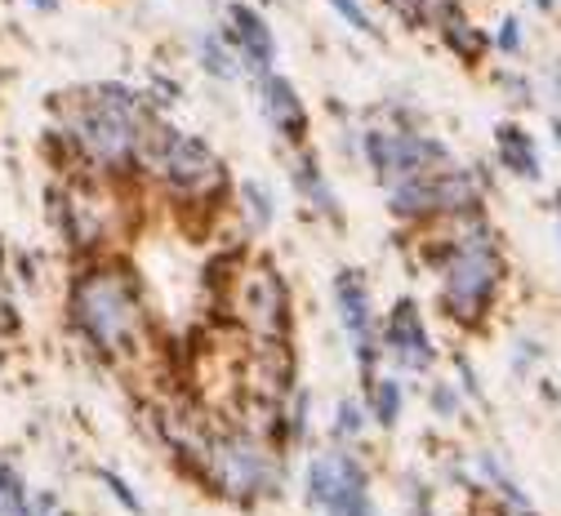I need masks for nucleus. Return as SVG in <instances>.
Wrapping results in <instances>:
<instances>
[{
	"label": "nucleus",
	"mask_w": 561,
	"mask_h": 516,
	"mask_svg": "<svg viewBox=\"0 0 561 516\" xmlns=\"http://www.w3.org/2000/svg\"><path fill=\"white\" fill-rule=\"evenodd\" d=\"M272 214H276V205H272V192L263 187V183H241V218H245V228L250 232H263L267 223H272Z\"/></svg>",
	"instance_id": "23"
},
{
	"label": "nucleus",
	"mask_w": 561,
	"mask_h": 516,
	"mask_svg": "<svg viewBox=\"0 0 561 516\" xmlns=\"http://www.w3.org/2000/svg\"><path fill=\"white\" fill-rule=\"evenodd\" d=\"M472 472H477V490H481L485 498H495V503H504V507H513V512L535 507L530 494H526V485H522V481L513 477V468L504 463V455L477 450V455H472Z\"/></svg>",
	"instance_id": "15"
},
{
	"label": "nucleus",
	"mask_w": 561,
	"mask_h": 516,
	"mask_svg": "<svg viewBox=\"0 0 561 516\" xmlns=\"http://www.w3.org/2000/svg\"><path fill=\"white\" fill-rule=\"evenodd\" d=\"M539 397H543L548 405H561V383H552V379H539Z\"/></svg>",
	"instance_id": "31"
},
{
	"label": "nucleus",
	"mask_w": 561,
	"mask_h": 516,
	"mask_svg": "<svg viewBox=\"0 0 561 516\" xmlns=\"http://www.w3.org/2000/svg\"><path fill=\"white\" fill-rule=\"evenodd\" d=\"M428 410H433L437 418H446V423H450V418H459V414H463V392H459L450 379H437V383L428 388Z\"/></svg>",
	"instance_id": "26"
},
{
	"label": "nucleus",
	"mask_w": 561,
	"mask_h": 516,
	"mask_svg": "<svg viewBox=\"0 0 561 516\" xmlns=\"http://www.w3.org/2000/svg\"><path fill=\"white\" fill-rule=\"evenodd\" d=\"M366 423H370V410L357 397H343L334 410V440H362Z\"/></svg>",
	"instance_id": "25"
},
{
	"label": "nucleus",
	"mask_w": 561,
	"mask_h": 516,
	"mask_svg": "<svg viewBox=\"0 0 561 516\" xmlns=\"http://www.w3.org/2000/svg\"><path fill=\"white\" fill-rule=\"evenodd\" d=\"M295 187L304 192V200H308L321 218H330V223H343V205H339V196H334V187H330V179L321 174V161H317L312 152L299 157V165H295Z\"/></svg>",
	"instance_id": "17"
},
{
	"label": "nucleus",
	"mask_w": 561,
	"mask_h": 516,
	"mask_svg": "<svg viewBox=\"0 0 561 516\" xmlns=\"http://www.w3.org/2000/svg\"><path fill=\"white\" fill-rule=\"evenodd\" d=\"M552 232H557V245H561V192H552Z\"/></svg>",
	"instance_id": "33"
},
{
	"label": "nucleus",
	"mask_w": 561,
	"mask_h": 516,
	"mask_svg": "<svg viewBox=\"0 0 561 516\" xmlns=\"http://www.w3.org/2000/svg\"><path fill=\"white\" fill-rule=\"evenodd\" d=\"M201 62L209 77H219V81H237V71H241V54L228 36H205L201 41Z\"/></svg>",
	"instance_id": "19"
},
{
	"label": "nucleus",
	"mask_w": 561,
	"mask_h": 516,
	"mask_svg": "<svg viewBox=\"0 0 561 516\" xmlns=\"http://www.w3.org/2000/svg\"><path fill=\"white\" fill-rule=\"evenodd\" d=\"M209 490H219L237 503H250V498H263V494H276L280 490V463L272 455V446L263 436L237 427V432H219L209 436V446L201 455V472H196Z\"/></svg>",
	"instance_id": "6"
},
{
	"label": "nucleus",
	"mask_w": 561,
	"mask_h": 516,
	"mask_svg": "<svg viewBox=\"0 0 561 516\" xmlns=\"http://www.w3.org/2000/svg\"><path fill=\"white\" fill-rule=\"evenodd\" d=\"M0 512L5 516H32V494H27V481L14 463H0Z\"/></svg>",
	"instance_id": "22"
},
{
	"label": "nucleus",
	"mask_w": 561,
	"mask_h": 516,
	"mask_svg": "<svg viewBox=\"0 0 561 516\" xmlns=\"http://www.w3.org/2000/svg\"><path fill=\"white\" fill-rule=\"evenodd\" d=\"M362 157L370 165V174L388 187L405 174H424V170H442L455 161V152L428 129H392V125H366L362 129Z\"/></svg>",
	"instance_id": "8"
},
{
	"label": "nucleus",
	"mask_w": 561,
	"mask_h": 516,
	"mask_svg": "<svg viewBox=\"0 0 561 516\" xmlns=\"http://www.w3.org/2000/svg\"><path fill=\"white\" fill-rule=\"evenodd\" d=\"M543 360H548V343H543L539 334H517L513 356H508V370H513V379L530 383V379L543 370Z\"/></svg>",
	"instance_id": "20"
},
{
	"label": "nucleus",
	"mask_w": 561,
	"mask_h": 516,
	"mask_svg": "<svg viewBox=\"0 0 561 516\" xmlns=\"http://www.w3.org/2000/svg\"><path fill=\"white\" fill-rule=\"evenodd\" d=\"M138 174H152L170 196L201 205L224 187V161L196 134H179L161 121H148L138 142Z\"/></svg>",
	"instance_id": "5"
},
{
	"label": "nucleus",
	"mask_w": 561,
	"mask_h": 516,
	"mask_svg": "<svg viewBox=\"0 0 561 516\" xmlns=\"http://www.w3.org/2000/svg\"><path fill=\"white\" fill-rule=\"evenodd\" d=\"M437 36H442V45H446L463 67H481L490 54H495V45H490V32L477 27V23L468 19V10H459L455 19H446V23L437 27Z\"/></svg>",
	"instance_id": "16"
},
{
	"label": "nucleus",
	"mask_w": 561,
	"mask_h": 516,
	"mask_svg": "<svg viewBox=\"0 0 561 516\" xmlns=\"http://www.w3.org/2000/svg\"><path fill=\"white\" fill-rule=\"evenodd\" d=\"M125 218H129V205L121 200V192H116V183L107 174H90V179H77L72 187H67L62 232L81 254L107 259V250L125 232Z\"/></svg>",
	"instance_id": "7"
},
{
	"label": "nucleus",
	"mask_w": 561,
	"mask_h": 516,
	"mask_svg": "<svg viewBox=\"0 0 561 516\" xmlns=\"http://www.w3.org/2000/svg\"><path fill=\"white\" fill-rule=\"evenodd\" d=\"M334 308H339V321H343V334L353 343V356L362 365V379L375 383V370H379V356H383V343H379V325H375V303H370V285L357 267H343L334 276Z\"/></svg>",
	"instance_id": "10"
},
{
	"label": "nucleus",
	"mask_w": 561,
	"mask_h": 516,
	"mask_svg": "<svg viewBox=\"0 0 561 516\" xmlns=\"http://www.w3.org/2000/svg\"><path fill=\"white\" fill-rule=\"evenodd\" d=\"M548 134H552V147H557V157H561V112H548Z\"/></svg>",
	"instance_id": "32"
},
{
	"label": "nucleus",
	"mask_w": 561,
	"mask_h": 516,
	"mask_svg": "<svg viewBox=\"0 0 561 516\" xmlns=\"http://www.w3.org/2000/svg\"><path fill=\"white\" fill-rule=\"evenodd\" d=\"M433 276H437L442 317L463 334H481L490 325V317H495L504 289H508L504 232L490 223L485 209L459 214V237Z\"/></svg>",
	"instance_id": "2"
},
{
	"label": "nucleus",
	"mask_w": 561,
	"mask_h": 516,
	"mask_svg": "<svg viewBox=\"0 0 561 516\" xmlns=\"http://www.w3.org/2000/svg\"><path fill=\"white\" fill-rule=\"evenodd\" d=\"M495 85L504 90V99L522 112H535L539 107V81L530 77V71H517V67H500L495 71Z\"/></svg>",
	"instance_id": "21"
},
{
	"label": "nucleus",
	"mask_w": 561,
	"mask_h": 516,
	"mask_svg": "<svg viewBox=\"0 0 561 516\" xmlns=\"http://www.w3.org/2000/svg\"><path fill=\"white\" fill-rule=\"evenodd\" d=\"M67 317L77 334L107 360L129 365L152 347V325L144 308V285L116 259H90L67 294Z\"/></svg>",
	"instance_id": "1"
},
{
	"label": "nucleus",
	"mask_w": 561,
	"mask_h": 516,
	"mask_svg": "<svg viewBox=\"0 0 561 516\" xmlns=\"http://www.w3.org/2000/svg\"><path fill=\"white\" fill-rule=\"evenodd\" d=\"M0 516H5V512H0Z\"/></svg>",
	"instance_id": "35"
},
{
	"label": "nucleus",
	"mask_w": 561,
	"mask_h": 516,
	"mask_svg": "<svg viewBox=\"0 0 561 516\" xmlns=\"http://www.w3.org/2000/svg\"><path fill=\"white\" fill-rule=\"evenodd\" d=\"M543 85H548V99H552V107L561 112V62H548V71H543Z\"/></svg>",
	"instance_id": "30"
},
{
	"label": "nucleus",
	"mask_w": 561,
	"mask_h": 516,
	"mask_svg": "<svg viewBox=\"0 0 561 516\" xmlns=\"http://www.w3.org/2000/svg\"><path fill=\"white\" fill-rule=\"evenodd\" d=\"M209 289H215V303L224 308V317L250 339L259 343L290 339V285L280 280L272 263L232 254L228 272H219Z\"/></svg>",
	"instance_id": "4"
},
{
	"label": "nucleus",
	"mask_w": 561,
	"mask_h": 516,
	"mask_svg": "<svg viewBox=\"0 0 561 516\" xmlns=\"http://www.w3.org/2000/svg\"><path fill=\"white\" fill-rule=\"evenodd\" d=\"M263 116L272 121V129L286 142L308 138V107L286 77H263Z\"/></svg>",
	"instance_id": "14"
},
{
	"label": "nucleus",
	"mask_w": 561,
	"mask_h": 516,
	"mask_svg": "<svg viewBox=\"0 0 561 516\" xmlns=\"http://www.w3.org/2000/svg\"><path fill=\"white\" fill-rule=\"evenodd\" d=\"M455 388L463 392V401H477V405H485V388H481V375H477V365H472V356L468 352H455Z\"/></svg>",
	"instance_id": "27"
},
{
	"label": "nucleus",
	"mask_w": 561,
	"mask_h": 516,
	"mask_svg": "<svg viewBox=\"0 0 561 516\" xmlns=\"http://www.w3.org/2000/svg\"><path fill=\"white\" fill-rule=\"evenodd\" d=\"M495 161H500V170L513 174L517 183H543L539 138H535L522 121H500V125H495Z\"/></svg>",
	"instance_id": "13"
},
{
	"label": "nucleus",
	"mask_w": 561,
	"mask_h": 516,
	"mask_svg": "<svg viewBox=\"0 0 561 516\" xmlns=\"http://www.w3.org/2000/svg\"><path fill=\"white\" fill-rule=\"evenodd\" d=\"M330 10H334V14H339L347 27H353V32H362V36H375V41L383 36V32H379V23H375V19H370V14L357 5V0H330Z\"/></svg>",
	"instance_id": "28"
},
{
	"label": "nucleus",
	"mask_w": 561,
	"mask_h": 516,
	"mask_svg": "<svg viewBox=\"0 0 561 516\" xmlns=\"http://www.w3.org/2000/svg\"><path fill=\"white\" fill-rule=\"evenodd\" d=\"M490 45H495V54H500V58L517 62V58L526 54V23H522L517 14H504V19H500V27L490 32Z\"/></svg>",
	"instance_id": "24"
},
{
	"label": "nucleus",
	"mask_w": 561,
	"mask_h": 516,
	"mask_svg": "<svg viewBox=\"0 0 561 516\" xmlns=\"http://www.w3.org/2000/svg\"><path fill=\"white\" fill-rule=\"evenodd\" d=\"M366 410H370V418L383 427V432H392L397 423H401V414H405V388H401V379L397 375H375V383H366Z\"/></svg>",
	"instance_id": "18"
},
{
	"label": "nucleus",
	"mask_w": 561,
	"mask_h": 516,
	"mask_svg": "<svg viewBox=\"0 0 561 516\" xmlns=\"http://www.w3.org/2000/svg\"><path fill=\"white\" fill-rule=\"evenodd\" d=\"M308 498L325 516H375L370 472L347 450H325L308 463Z\"/></svg>",
	"instance_id": "9"
},
{
	"label": "nucleus",
	"mask_w": 561,
	"mask_h": 516,
	"mask_svg": "<svg viewBox=\"0 0 561 516\" xmlns=\"http://www.w3.org/2000/svg\"><path fill=\"white\" fill-rule=\"evenodd\" d=\"M67 147L90 165V174H129L138 170V142L148 129V103L129 85H90L62 103Z\"/></svg>",
	"instance_id": "3"
},
{
	"label": "nucleus",
	"mask_w": 561,
	"mask_h": 516,
	"mask_svg": "<svg viewBox=\"0 0 561 516\" xmlns=\"http://www.w3.org/2000/svg\"><path fill=\"white\" fill-rule=\"evenodd\" d=\"M228 23H232L228 41L237 45L241 67H250L259 81H263V77H272V62H276V36H272L267 19H263L254 5H232V10H228Z\"/></svg>",
	"instance_id": "12"
},
{
	"label": "nucleus",
	"mask_w": 561,
	"mask_h": 516,
	"mask_svg": "<svg viewBox=\"0 0 561 516\" xmlns=\"http://www.w3.org/2000/svg\"><path fill=\"white\" fill-rule=\"evenodd\" d=\"M379 343H383V356H392V365L405 375H428L437 365V343H433L428 321L414 299L392 303V312L379 325Z\"/></svg>",
	"instance_id": "11"
},
{
	"label": "nucleus",
	"mask_w": 561,
	"mask_h": 516,
	"mask_svg": "<svg viewBox=\"0 0 561 516\" xmlns=\"http://www.w3.org/2000/svg\"><path fill=\"white\" fill-rule=\"evenodd\" d=\"M103 485H107V490L116 494V503H121V507H129V512H138V498H134V490H129V485H125V481H121L116 472H103Z\"/></svg>",
	"instance_id": "29"
},
{
	"label": "nucleus",
	"mask_w": 561,
	"mask_h": 516,
	"mask_svg": "<svg viewBox=\"0 0 561 516\" xmlns=\"http://www.w3.org/2000/svg\"><path fill=\"white\" fill-rule=\"evenodd\" d=\"M530 5H535L539 14H557V0H530Z\"/></svg>",
	"instance_id": "34"
}]
</instances>
